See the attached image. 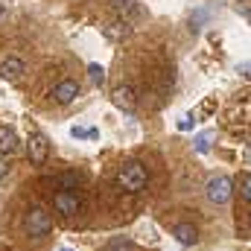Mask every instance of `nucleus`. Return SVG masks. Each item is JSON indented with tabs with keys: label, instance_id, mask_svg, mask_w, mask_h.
Wrapping results in <instances>:
<instances>
[{
	"label": "nucleus",
	"instance_id": "obj_1",
	"mask_svg": "<svg viewBox=\"0 0 251 251\" xmlns=\"http://www.w3.org/2000/svg\"><path fill=\"white\" fill-rule=\"evenodd\" d=\"M146 181H149V173H146V167H143L140 161L123 164V167L117 170V176H114V187L120 190V193H128V196L146 190Z\"/></svg>",
	"mask_w": 251,
	"mask_h": 251
},
{
	"label": "nucleus",
	"instance_id": "obj_2",
	"mask_svg": "<svg viewBox=\"0 0 251 251\" xmlns=\"http://www.w3.org/2000/svg\"><path fill=\"white\" fill-rule=\"evenodd\" d=\"M24 228H26V234L32 240H41V237H47L53 231V219H50V213L44 207H29L26 216H24Z\"/></svg>",
	"mask_w": 251,
	"mask_h": 251
},
{
	"label": "nucleus",
	"instance_id": "obj_3",
	"mask_svg": "<svg viewBox=\"0 0 251 251\" xmlns=\"http://www.w3.org/2000/svg\"><path fill=\"white\" fill-rule=\"evenodd\" d=\"M204 196H207L213 204H225V201H231V196H234V181L225 178V176H216V178L207 181Z\"/></svg>",
	"mask_w": 251,
	"mask_h": 251
},
{
	"label": "nucleus",
	"instance_id": "obj_4",
	"mask_svg": "<svg viewBox=\"0 0 251 251\" xmlns=\"http://www.w3.org/2000/svg\"><path fill=\"white\" fill-rule=\"evenodd\" d=\"M26 155H29V161L38 164V167L47 164V158H50V140H47V134L32 131L29 140H26Z\"/></svg>",
	"mask_w": 251,
	"mask_h": 251
},
{
	"label": "nucleus",
	"instance_id": "obj_5",
	"mask_svg": "<svg viewBox=\"0 0 251 251\" xmlns=\"http://www.w3.org/2000/svg\"><path fill=\"white\" fill-rule=\"evenodd\" d=\"M53 207L62 213V216H76L82 210V199L73 193V190H59L53 196Z\"/></svg>",
	"mask_w": 251,
	"mask_h": 251
},
{
	"label": "nucleus",
	"instance_id": "obj_6",
	"mask_svg": "<svg viewBox=\"0 0 251 251\" xmlns=\"http://www.w3.org/2000/svg\"><path fill=\"white\" fill-rule=\"evenodd\" d=\"M79 91H82V88H79L76 79H62V82L53 88V100H56L59 105H70V102L79 97Z\"/></svg>",
	"mask_w": 251,
	"mask_h": 251
},
{
	"label": "nucleus",
	"instance_id": "obj_7",
	"mask_svg": "<svg viewBox=\"0 0 251 251\" xmlns=\"http://www.w3.org/2000/svg\"><path fill=\"white\" fill-rule=\"evenodd\" d=\"M111 100H114V105L123 108V111H134V105H137V97H134V88H131V85H120V88H114Z\"/></svg>",
	"mask_w": 251,
	"mask_h": 251
},
{
	"label": "nucleus",
	"instance_id": "obj_8",
	"mask_svg": "<svg viewBox=\"0 0 251 251\" xmlns=\"http://www.w3.org/2000/svg\"><path fill=\"white\" fill-rule=\"evenodd\" d=\"M24 62L21 59H15V56H9V59H3L0 62V79L3 82H15V79H21L24 76Z\"/></svg>",
	"mask_w": 251,
	"mask_h": 251
},
{
	"label": "nucleus",
	"instance_id": "obj_9",
	"mask_svg": "<svg viewBox=\"0 0 251 251\" xmlns=\"http://www.w3.org/2000/svg\"><path fill=\"white\" fill-rule=\"evenodd\" d=\"M18 134H15V128L12 126H0V155L3 158H9V155H15L18 152Z\"/></svg>",
	"mask_w": 251,
	"mask_h": 251
},
{
	"label": "nucleus",
	"instance_id": "obj_10",
	"mask_svg": "<svg viewBox=\"0 0 251 251\" xmlns=\"http://www.w3.org/2000/svg\"><path fill=\"white\" fill-rule=\"evenodd\" d=\"M173 237H176L181 246H196V243H199V231H196V225H190V222H178V225L173 228Z\"/></svg>",
	"mask_w": 251,
	"mask_h": 251
},
{
	"label": "nucleus",
	"instance_id": "obj_11",
	"mask_svg": "<svg viewBox=\"0 0 251 251\" xmlns=\"http://www.w3.org/2000/svg\"><path fill=\"white\" fill-rule=\"evenodd\" d=\"M56 181H59V184H62L64 190H76V184H79V181H82V176H79V173H73V170H70V173H62V176H59V178H56Z\"/></svg>",
	"mask_w": 251,
	"mask_h": 251
},
{
	"label": "nucleus",
	"instance_id": "obj_12",
	"mask_svg": "<svg viewBox=\"0 0 251 251\" xmlns=\"http://www.w3.org/2000/svg\"><path fill=\"white\" fill-rule=\"evenodd\" d=\"M88 76H91L94 85H102V82H105V70H102L100 64H88Z\"/></svg>",
	"mask_w": 251,
	"mask_h": 251
},
{
	"label": "nucleus",
	"instance_id": "obj_13",
	"mask_svg": "<svg viewBox=\"0 0 251 251\" xmlns=\"http://www.w3.org/2000/svg\"><path fill=\"white\" fill-rule=\"evenodd\" d=\"M240 196H243V201H251V176L249 173L240 176Z\"/></svg>",
	"mask_w": 251,
	"mask_h": 251
},
{
	"label": "nucleus",
	"instance_id": "obj_14",
	"mask_svg": "<svg viewBox=\"0 0 251 251\" xmlns=\"http://www.w3.org/2000/svg\"><path fill=\"white\" fill-rule=\"evenodd\" d=\"M108 251H134V246L128 240H123V237H117V240L108 243Z\"/></svg>",
	"mask_w": 251,
	"mask_h": 251
},
{
	"label": "nucleus",
	"instance_id": "obj_15",
	"mask_svg": "<svg viewBox=\"0 0 251 251\" xmlns=\"http://www.w3.org/2000/svg\"><path fill=\"white\" fill-rule=\"evenodd\" d=\"M70 134H73V137H97L100 131H97V128H85V126H73Z\"/></svg>",
	"mask_w": 251,
	"mask_h": 251
},
{
	"label": "nucleus",
	"instance_id": "obj_16",
	"mask_svg": "<svg viewBox=\"0 0 251 251\" xmlns=\"http://www.w3.org/2000/svg\"><path fill=\"white\" fill-rule=\"evenodd\" d=\"M196 149H199V152H207V149H210V134H199V137H196Z\"/></svg>",
	"mask_w": 251,
	"mask_h": 251
},
{
	"label": "nucleus",
	"instance_id": "obj_17",
	"mask_svg": "<svg viewBox=\"0 0 251 251\" xmlns=\"http://www.w3.org/2000/svg\"><path fill=\"white\" fill-rule=\"evenodd\" d=\"M6 176H9V158L0 155V178H6Z\"/></svg>",
	"mask_w": 251,
	"mask_h": 251
},
{
	"label": "nucleus",
	"instance_id": "obj_18",
	"mask_svg": "<svg viewBox=\"0 0 251 251\" xmlns=\"http://www.w3.org/2000/svg\"><path fill=\"white\" fill-rule=\"evenodd\" d=\"M114 3H120V6H123V3H128V0H114Z\"/></svg>",
	"mask_w": 251,
	"mask_h": 251
},
{
	"label": "nucleus",
	"instance_id": "obj_19",
	"mask_svg": "<svg viewBox=\"0 0 251 251\" xmlns=\"http://www.w3.org/2000/svg\"><path fill=\"white\" fill-rule=\"evenodd\" d=\"M62 251H73V249H62Z\"/></svg>",
	"mask_w": 251,
	"mask_h": 251
}]
</instances>
